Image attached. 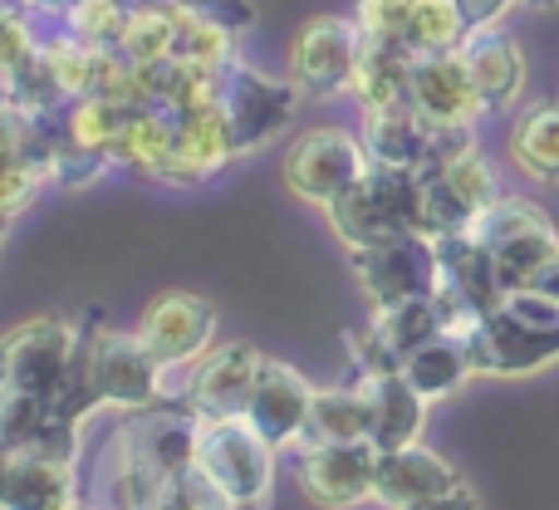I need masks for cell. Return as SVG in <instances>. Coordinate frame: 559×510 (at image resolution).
Wrapping results in <instances>:
<instances>
[{
  "label": "cell",
  "instance_id": "cell-1",
  "mask_svg": "<svg viewBox=\"0 0 559 510\" xmlns=\"http://www.w3.org/2000/svg\"><path fill=\"white\" fill-rule=\"evenodd\" d=\"M462 344L476 378H531L559 364V305L540 289H515L466 329Z\"/></svg>",
  "mask_w": 559,
  "mask_h": 510
},
{
  "label": "cell",
  "instance_id": "cell-2",
  "mask_svg": "<svg viewBox=\"0 0 559 510\" xmlns=\"http://www.w3.org/2000/svg\"><path fill=\"white\" fill-rule=\"evenodd\" d=\"M79 358H84L88 388H94L98 407L114 413H147V407L177 403V388L167 383V368L153 358V348L138 339V329H114L104 315H88L79 324Z\"/></svg>",
  "mask_w": 559,
  "mask_h": 510
},
{
  "label": "cell",
  "instance_id": "cell-3",
  "mask_svg": "<svg viewBox=\"0 0 559 510\" xmlns=\"http://www.w3.org/2000/svg\"><path fill=\"white\" fill-rule=\"evenodd\" d=\"M334 241L348 256L383 246L393 236L423 232V177L397 173V167H368L344 197L324 212Z\"/></svg>",
  "mask_w": 559,
  "mask_h": 510
},
{
  "label": "cell",
  "instance_id": "cell-4",
  "mask_svg": "<svg viewBox=\"0 0 559 510\" xmlns=\"http://www.w3.org/2000/svg\"><path fill=\"white\" fill-rule=\"evenodd\" d=\"M368 147L358 138V128H344V123H319V128H305V133L289 138L285 157H280V177H285L289 197L305 206H329L368 173Z\"/></svg>",
  "mask_w": 559,
  "mask_h": 510
},
{
  "label": "cell",
  "instance_id": "cell-5",
  "mask_svg": "<svg viewBox=\"0 0 559 510\" xmlns=\"http://www.w3.org/2000/svg\"><path fill=\"white\" fill-rule=\"evenodd\" d=\"M275 456L280 452L246 417H206V423H197V466L241 510H261L271 501Z\"/></svg>",
  "mask_w": 559,
  "mask_h": 510
},
{
  "label": "cell",
  "instance_id": "cell-6",
  "mask_svg": "<svg viewBox=\"0 0 559 510\" xmlns=\"http://www.w3.org/2000/svg\"><path fill=\"white\" fill-rule=\"evenodd\" d=\"M299 88L289 84V74H265V69L246 64L241 55L222 69V118L231 128L236 153H261L265 143H275L299 114Z\"/></svg>",
  "mask_w": 559,
  "mask_h": 510
},
{
  "label": "cell",
  "instance_id": "cell-7",
  "mask_svg": "<svg viewBox=\"0 0 559 510\" xmlns=\"http://www.w3.org/2000/svg\"><path fill=\"white\" fill-rule=\"evenodd\" d=\"M423 177V236L442 241V236L472 232L496 202H501V182H496V167L486 163L481 147H462L447 163H437Z\"/></svg>",
  "mask_w": 559,
  "mask_h": 510
},
{
  "label": "cell",
  "instance_id": "cell-8",
  "mask_svg": "<svg viewBox=\"0 0 559 510\" xmlns=\"http://www.w3.org/2000/svg\"><path fill=\"white\" fill-rule=\"evenodd\" d=\"M476 236L486 241L496 270H501V285L511 289H531L535 275L559 256V226L550 212H540L525 197H501L481 222L472 226Z\"/></svg>",
  "mask_w": 559,
  "mask_h": 510
},
{
  "label": "cell",
  "instance_id": "cell-9",
  "mask_svg": "<svg viewBox=\"0 0 559 510\" xmlns=\"http://www.w3.org/2000/svg\"><path fill=\"white\" fill-rule=\"evenodd\" d=\"M358 49H364V35H358L354 15H309L289 39L285 55L289 84L305 98H314V104L354 94Z\"/></svg>",
  "mask_w": 559,
  "mask_h": 510
},
{
  "label": "cell",
  "instance_id": "cell-10",
  "mask_svg": "<svg viewBox=\"0 0 559 510\" xmlns=\"http://www.w3.org/2000/svg\"><path fill=\"white\" fill-rule=\"evenodd\" d=\"M79 329L59 315H35L0 334V388L55 398L74 373Z\"/></svg>",
  "mask_w": 559,
  "mask_h": 510
},
{
  "label": "cell",
  "instance_id": "cell-11",
  "mask_svg": "<svg viewBox=\"0 0 559 510\" xmlns=\"http://www.w3.org/2000/svg\"><path fill=\"white\" fill-rule=\"evenodd\" d=\"M216 305L197 289H163V295L147 299L143 319H138V339L153 348V358L167 373H182L197 368L206 354L216 348Z\"/></svg>",
  "mask_w": 559,
  "mask_h": 510
},
{
  "label": "cell",
  "instance_id": "cell-12",
  "mask_svg": "<svg viewBox=\"0 0 559 510\" xmlns=\"http://www.w3.org/2000/svg\"><path fill=\"white\" fill-rule=\"evenodd\" d=\"M354 280L364 289L368 309H393L407 299H427L442 285V265H437V241L423 232L393 236L383 246L354 251Z\"/></svg>",
  "mask_w": 559,
  "mask_h": 510
},
{
  "label": "cell",
  "instance_id": "cell-13",
  "mask_svg": "<svg viewBox=\"0 0 559 510\" xmlns=\"http://www.w3.org/2000/svg\"><path fill=\"white\" fill-rule=\"evenodd\" d=\"M295 482L309 506L319 510H358L373 501L378 482V447L373 442H324L299 447Z\"/></svg>",
  "mask_w": 559,
  "mask_h": 510
},
{
  "label": "cell",
  "instance_id": "cell-14",
  "mask_svg": "<svg viewBox=\"0 0 559 510\" xmlns=\"http://www.w3.org/2000/svg\"><path fill=\"white\" fill-rule=\"evenodd\" d=\"M261 368H265V354L251 339L216 344L202 364L187 368V383L177 388V403H182L197 423H206V417H241Z\"/></svg>",
  "mask_w": 559,
  "mask_h": 510
},
{
  "label": "cell",
  "instance_id": "cell-15",
  "mask_svg": "<svg viewBox=\"0 0 559 510\" xmlns=\"http://www.w3.org/2000/svg\"><path fill=\"white\" fill-rule=\"evenodd\" d=\"M309 407H314V383L295 364H285V358H265L241 417L275 452H299L305 427H309Z\"/></svg>",
  "mask_w": 559,
  "mask_h": 510
},
{
  "label": "cell",
  "instance_id": "cell-16",
  "mask_svg": "<svg viewBox=\"0 0 559 510\" xmlns=\"http://www.w3.org/2000/svg\"><path fill=\"white\" fill-rule=\"evenodd\" d=\"M407 104L437 128H476V118L486 114L462 49H447V55H413Z\"/></svg>",
  "mask_w": 559,
  "mask_h": 510
},
{
  "label": "cell",
  "instance_id": "cell-17",
  "mask_svg": "<svg viewBox=\"0 0 559 510\" xmlns=\"http://www.w3.org/2000/svg\"><path fill=\"white\" fill-rule=\"evenodd\" d=\"M456 486H462V472H456L442 452H432V447H423V442L397 447V452H378L373 506H383V510H407V506L437 501V496L456 491Z\"/></svg>",
  "mask_w": 559,
  "mask_h": 510
},
{
  "label": "cell",
  "instance_id": "cell-18",
  "mask_svg": "<svg viewBox=\"0 0 559 510\" xmlns=\"http://www.w3.org/2000/svg\"><path fill=\"white\" fill-rule=\"evenodd\" d=\"M358 138L368 147L373 167H397V173H427L437 157V123H427L413 104L397 108H364Z\"/></svg>",
  "mask_w": 559,
  "mask_h": 510
},
{
  "label": "cell",
  "instance_id": "cell-19",
  "mask_svg": "<svg viewBox=\"0 0 559 510\" xmlns=\"http://www.w3.org/2000/svg\"><path fill=\"white\" fill-rule=\"evenodd\" d=\"M462 59H466V69H472V84H476V94H481L486 114H506V108L521 104L531 64H525V49L515 35H506L501 25L472 29L462 45Z\"/></svg>",
  "mask_w": 559,
  "mask_h": 510
},
{
  "label": "cell",
  "instance_id": "cell-20",
  "mask_svg": "<svg viewBox=\"0 0 559 510\" xmlns=\"http://www.w3.org/2000/svg\"><path fill=\"white\" fill-rule=\"evenodd\" d=\"M368 393V442L378 452H397V447H413L423 442V427H427V398L417 393L413 383L397 373H373V378H358Z\"/></svg>",
  "mask_w": 559,
  "mask_h": 510
},
{
  "label": "cell",
  "instance_id": "cell-21",
  "mask_svg": "<svg viewBox=\"0 0 559 510\" xmlns=\"http://www.w3.org/2000/svg\"><path fill=\"white\" fill-rule=\"evenodd\" d=\"M437 265H442V285L452 295H462L476 315H491V309L506 305L511 289L501 285V270H496L491 251L476 232H456L437 241Z\"/></svg>",
  "mask_w": 559,
  "mask_h": 510
},
{
  "label": "cell",
  "instance_id": "cell-22",
  "mask_svg": "<svg viewBox=\"0 0 559 510\" xmlns=\"http://www.w3.org/2000/svg\"><path fill=\"white\" fill-rule=\"evenodd\" d=\"M79 501L74 462H55L39 452H10L0 510H69Z\"/></svg>",
  "mask_w": 559,
  "mask_h": 510
},
{
  "label": "cell",
  "instance_id": "cell-23",
  "mask_svg": "<svg viewBox=\"0 0 559 510\" xmlns=\"http://www.w3.org/2000/svg\"><path fill=\"white\" fill-rule=\"evenodd\" d=\"M236 143L231 128H226L222 114H197L182 118V138H177V157L163 167L157 182L163 187H206L226 163H236Z\"/></svg>",
  "mask_w": 559,
  "mask_h": 510
},
{
  "label": "cell",
  "instance_id": "cell-24",
  "mask_svg": "<svg viewBox=\"0 0 559 510\" xmlns=\"http://www.w3.org/2000/svg\"><path fill=\"white\" fill-rule=\"evenodd\" d=\"M511 163L540 187H559V98L521 108L511 123Z\"/></svg>",
  "mask_w": 559,
  "mask_h": 510
},
{
  "label": "cell",
  "instance_id": "cell-25",
  "mask_svg": "<svg viewBox=\"0 0 559 510\" xmlns=\"http://www.w3.org/2000/svg\"><path fill=\"white\" fill-rule=\"evenodd\" d=\"M407 79H413V49L393 39H364L348 98H358V108H397L407 104Z\"/></svg>",
  "mask_w": 559,
  "mask_h": 510
},
{
  "label": "cell",
  "instance_id": "cell-26",
  "mask_svg": "<svg viewBox=\"0 0 559 510\" xmlns=\"http://www.w3.org/2000/svg\"><path fill=\"white\" fill-rule=\"evenodd\" d=\"M403 378L427 398V403H442V398L462 393V388L472 383L476 368H472V354H466L462 339L437 334V339H427L423 348H413V354L403 358Z\"/></svg>",
  "mask_w": 559,
  "mask_h": 510
},
{
  "label": "cell",
  "instance_id": "cell-27",
  "mask_svg": "<svg viewBox=\"0 0 559 510\" xmlns=\"http://www.w3.org/2000/svg\"><path fill=\"white\" fill-rule=\"evenodd\" d=\"M177 138H182V118L173 114V108L153 104V108H133V118H128V133L123 143H118V167H133V173L143 177H163V167L177 157Z\"/></svg>",
  "mask_w": 559,
  "mask_h": 510
},
{
  "label": "cell",
  "instance_id": "cell-28",
  "mask_svg": "<svg viewBox=\"0 0 559 510\" xmlns=\"http://www.w3.org/2000/svg\"><path fill=\"white\" fill-rule=\"evenodd\" d=\"M324 442H368V393L364 383H329L314 388V407H309V427L299 447H324Z\"/></svg>",
  "mask_w": 559,
  "mask_h": 510
},
{
  "label": "cell",
  "instance_id": "cell-29",
  "mask_svg": "<svg viewBox=\"0 0 559 510\" xmlns=\"http://www.w3.org/2000/svg\"><path fill=\"white\" fill-rule=\"evenodd\" d=\"M123 49L133 64H163L177 49V0H133L128 5Z\"/></svg>",
  "mask_w": 559,
  "mask_h": 510
},
{
  "label": "cell",
  "instance_id": "cell-30",
  "mask_svg": "<svg viewBox=\"0 0 559 510\" xmlns=\"http://www.w3.org/2000/svg\"><path fill=\"white\" fill-rule=\"evenodd\" d=\"M368 324H373V334L383 339V348L403 364L413 348H423L427 339L447 334L442 329V315H437V299H407V305H393V309H368Z\"/></svg>",
  "mask_w": 559,
  "mask_h": 510
},
{
  "label": "cell",
  "instance_id": "cell-31",
  "mask_svg": "<svg viewBox=\"0 0 559 510\" xmlns=\"http://www.w3.org/2000/svg\"><path fill=\"white\" fill-rule=\"evenodd\" d=\"M466 35H472V20H466L462 0H413V15H407V49L413 55L462 49Z\"/></svg>",
  "mask_w": 559,
  "mask_h": 510
},
{
  "label": "cell",
  "instance_id": "cell-32",
  "mask_svg": "<svg viewBox=\"0 0 559 510\" xmlns=\"http://www.w3.org/2000/svg\"><path fill=\"white\" fill-rule=\"evenodd\" d=\"M55 427H59V417L49 407V398L0 388V447L5 452H35Z\"/></svg>",
  "mask_w": 559,
  "mask_h": 510
},
{
  "label": "cell",
  "instance_id": "cell-33",
  "mask_svg": "<svg viewBox=\"0 0 559 510\" xmlns=\"http://www.w3.org/2000/svg\"><path fill=\"white\" fill-rule=\"evenodd\" d=\"M0 94H5L29 123H39V118H59V114H69V104H74V98L59 88V79H55V69H49L45 55H35L25 69H15V74L0 84Z\"/></svg>",
  "mask_w": 559,
  "mask_h": 510
},
{
  "label": "cell",
  "instance_id": "cell-34",
  "mask_svg": "<svg viewBox=\"0 0 559 510\" xmlns=\"http://www.w3.org/2000/svg\"><path fill=\"white\" fill-rule=\"evenodd\" d=\"M177 64H202V69H226L236 59V35L212 20H202L187 0H177Z\"/></svg>",
  "mask_w": 559,
  "mask_h": 510
},
{
  "label": "cell",
  "instance_id": "cell-35",
  "mask_svg": "<svg viewBox=\"0 0 559 510\" xmlns=\"http://www.w3.org/2000/svg\"><path fill=\"white\" fill-rule=\"evenodd\" d=\"M128 118H133V108H128V104H114V98L88 94V98H79V104H69L64 128H69V138H74V143L98 147V153L114 157L118 143H123V133H128ZM114 163H118V157H114Z\"/></svg>",
  "mask_w": 559,
  "mask_h": 510
},
{
  "label": "cell",
  "instance_id": "cell-36",
  "mask_svg": "<svg viewBox=\"0 0 559 510\" xmlns=\"http://www.w3.org/2000/svg\"><path fill=\"white\" fill-rule=\"evenodd\" d=\"M128 5L133 0H74L64 10V20H59V29L88 49H118L128 29Z\"/></svg>",
  "mask_w": 559,
  "mask_h": 510
},
{
  "label": "cell",
  "instance_id": "cell-37",
  "mask_svg": "<svg viewBox=\"0 0 559 510\" xmlns=\"http://www.w3.org/2000/svg\"><path fill=\"white\" fill-rule=\"evenodd\" d=\"M153 510H241L202 466H182L177 476H167L153 496Z\"/></svg>",
  "mask_w": 559,
  "mask_h": 510
},
{
  "label": "cell",
  "instance_id": "cell-38",
  "mask_svg": "<svg viewBox=\"0 0 559 510\" xmlns=\"http://www.w3.org/2000/svg\"><path fill=\"white\" fill-rule=\"evenodd\" d=\"M39 55L49 59V69H55V79H59V88H64L69 98H88L94 94V55L98 49H88V45H79L74 35H64V29H55V35L39 45Z\"/></svg>",
  "mask_w": 559,
  "mask_h": 510
},
{
  "label": "cell",
  "instance_id": "cell-39",
  "mask_svg": "<svg viewBox=\"0 0 559 510\" xmlns=\"http://www.w3.org/2000/svg\"><path fill=\"white\" fill-rule=\"evenodd\" d=\"M39 45H45V39H39L35 25H29V5L0 0V84H5L15 69H25L29 59L39 55Z\"/></svg>",
  "mask_w": 559,
  "mask_h": 510
},
{
  "label": "cell",
  "instance_id": "cell-40",
  "mask_svg": "<svg viewBox=\"0 0 559 510\" xmlns=\"http://www.w3.org/2000/svg\"><path fill=\"white\" fill-rule=\"evenodd\" d=\"M45 187H49V173L35 163V157H5L0 163V212L5 216H20V212H29V206L45 197Z\"/></svg>",
  "mask_w": 559,
  "mask_h": 510
},
{
  "label": "cell",
  "instance_id": "cell-41",
  "mask_svg": "<svg viewBox=\"0 0 559 510\" xmlns=\"http://www.w3.org/2000/svg\"><path fill=\"white\" fill-rule=\"evenodd\" d=\"M407 15H413V0H358L354 5L358 35L393 39V45H407Z\"/></svg>",
  "mask_w": 559,
  "mask_h": 510
},
{
  "label": "cell",
  "instance_id": "cell-42",
  "mask_svg": "<svg viewBox=\"0 0 559 510\" xmlns=\"http://www.w3.org/2000/svg\"><path fill=\"white\" fill-rule=\"evenodd\" d=\"M187 5H192L202 20H212V25L231 29L236 39H241L246 29H255V5L251 0H187Z\"/></svg>",
  "mask_w": 559,
  "mask_h": 510
},
{
  "label": "cell",
  "instance_id": "cell-43",
  "mask_svg": "<svg viewBox=\"0 0 559 510\" xmlns=\"http://www.w3.org/2000/svg\"><path fill=\"white\" fill-rule=\"evenodd\" d=\"M25 143H29V118L0 94V163H5V157H20Z\"/></svg>",
  "mask_w": 559,
  "mask_h": 510
},
{
  "label": "cell",
  "instance_id": "cell-44",
  "mask_svg": "<svg viewBox=\"0 0 559 510\" xmlns=\"http://www.w3.org/2000/svg\"><path fill=\"white\" fill-rule=\"evenodd\" d=\"M521 5V0H462L466 20H472V29H486V25H501L511 10Z\"/></svg>",
  "mask_w": 559,
  "mask_h": 510
},
{
  "label": "cell",
  "instance_id": "cell-45",
  "mask_svg": "<svg viewBox=\"0 0 559 510\" xmlns=\"http://www.w3.org/2000/svg\"><path fill=\"white\" fill-rule=\"evenodd\" d=\"M407 510H481V496L472 491V486H456V491L437 496V501H423V506H407Z\"/></svg>",
  "mask_w": 559,
  "mask_h": 510
},
{
  "label": "cell",
  "instance_id": "cell-46",
  "mask_svg": "<svg viewBox=\"0 0 559 510\" xmlns=\"http://www.w3.org/2000/svg\"><path fill=\"white\" fill-rule=\"evenodd\" d=\"M531 289H540V295H550L555 305H559V256H555L550 265L540 270V275H535V285H531Z\"/></svg>",
  "mask_w": 559,
  "mask_h": 510
},
{
  "label": "cell",
  "instance_id": "cell-47",
  "mask_svg": "<svg viewBox=\"0 0 559 510\" xmlns=\"http://www.w3.org/2000/svg\"><path fill=\"white\" fill-rule=\"evenodd\" d=\"M521 5H531V10H559V0H521Z\"/></svg>",
  "mask_w": 559,
  "mask_h": 510
},
{
  "label": "cell",
  "instance_id": "cell-48",
  "mask_svg": "<svg viewBox=\"0 0 559 510\" xmlns=\"http://www.w3.org/2000/svg\"><path fill=\"white\" fill-rule=\"evenodd\" d=\"M10 222H15V216H5V212H0V241H5V236H10Z\"/></svg>",
  "mask_w": 559,
  "mask_h": 510
},
{
  "label": "cell",
  "instance_id": "cell-49",
  "mask_svg": "<svg viewBox=\"0 0 559 510\" xmlns=\"http://www.w3.org/2000/svg\"><path fill=\"white\" fill-rule=\"evenodd\" d=\"M5 466H10V452H5V447H0V482H5Z\"/></svg>",
  "mask_w": 559,
  "mask_h": 510
},
{
  "label": "cell",
  "instance_id": "cell-50",
  "mask_svg": "<svg viewBox=\"0 0 559 510\" xmlns=\"http://www.w3.org/2000/svg\"><path fill=\"white\" fill-rule=\"evenodd\" d=\"M69 510H98V506H94V501H84V496H79V501L69 506Z\"/></svg>",
  "mask_w": 559,
  "mask_h": 510
},
{
  "label": "cell",
  "instance_id": "cell-51",
  "mask_svg": "<svg viewBox=\"0 0 559 510\" xmlns=\"http://www.w3.org/2000/svg\"><path fill=\"white\" fill-rule=\"evenodd\" d=\"M20 5H29V10H35V0H20Z\"/></svg>",
  "mask_w": 559,
  "mask_h": 510
}]
</instances>
